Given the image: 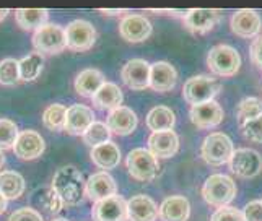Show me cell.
I'll use <instances>...</instances> for the list:
<instances>
[{
  "label": "cell",
  "mask_w": 262,
  "mask_h": 221,
  "mask_svg": "<svg viewBox=\"0 0 262 221\" xmlns=\"http://www.w3.org/2000/svg\"><path fill=\"white\" fill-rule=\"evenodd\" d=\"M85 184L86 181L83 179L82 172H80L75 166L67 164L56 171V174H54V178H52L51 187L57 192V195L64 202V205L75 207L83 200V197H86Z\"/></svg>",
  "instance_id": "obj_1"
},
{
  "label": "cell",
  "mask_w": 262,
  "mask_h": 221,
  "mask_svg": "<svg viewBox=\"0 0 262 221\" xmlns=\"http://www.w3.org/2000/svg\"><path fill=\"white\" fill-rule=\"evenodd\" d=\"M202 197L212 207H228V204H231L233 198L236 197V184L225 174H212L204 182Z\"/></svg>",
  "instance_id": "obj_2"
},
{
  "label": "cell",
  "mask_w": 262,
  "mask_h": 221,
  "mask_svg": "<svg viewBox=\"0 0 262 221\" xmlns=\"http://www.w3.org/2000/svg\"><path fill=\"white\" fill-rule=\"evenodd\" d=\"M222 81L209 75H195L191 77L183 86V98L189 104L197 106L202 103L213 101V98L220 93Z\"/></svg>",
  "instance_id": "obj_3"
},
{
  "label": "cell",
  "mask_w": 262,
  "mask_h": 221,
  "mask_svg": "<svg viewBox=\"0 0 262 221\" xmlns=\"http://www.w3.org/2000/svg\"><path fill=\"white\" fill-rule=\"evenodd\" d=\"M207 65L219 77L236 75L241 67L239 52L228 44L213 46L207 55Z\"/></svg>",
  "instance_id": "obj_4"
},
{
  "label": "cell",
  "mask_w": 262,
  "mask_h": 221,
  "mask_svg": "<svg viewBox=\"0 0 262 221\" xmlns=\"http://www.w3.org/2000/svg\"><path fill=\"white\" fill-rule=\"evenodd\" d=\"M125 166L135 181L150 182L158 178L160 163L147 148H134L125 160Z\"/></svg>",
  "instance_id": "obj_5"
},
{
  "label": "cell",
  "mask_w": 262,
  "mask_h": 221,
  "mask_svg": "<svg viewBox=\"0 0 262 221\" xmlns=\"http://www.w3.org/2000/svg\"><path fill=\"white\" fill-rule=\"evenodd\" d=\"M233 153H234V148H233L231 138L222 132L207 135L201 148V154L204 161L210 166H215V168L216 166H223L230 163Z\"/></svg>",
  "instance_id": "obj_6"
},
{
  "label": "cell",
  "mask_w": 262,
  "mask_h": 221,
  "mask_svg": "<svg viewBox=\"0 0 262 221\" xmlns=\"http://www.w3.org/2000/svg\"><path fill=\"white\" fill-rule=\"evenodd\" d=\"M33 46L36 52L39 54H60L64 49H67L66 44V28L56 23H48L33 34Z\"/></svg>",
  "instance_id": "obj_7"
},
{
  "label": "cell",
  "mask_w": 262,
  "mask_h": 221,
  "mask_svg": "<svg viewBox=\"0 0 262 221\" xmlns=\"http://www.w3.org/2000/svg\"><path fill=\"white\" fill-rule=\"evenodd\" d=\"M96 42L95 26L86 20H74L66 28V44L67 49L74 52L90 51Z\"/></svg>",
  "instance_id": "obj_8"
},
{
  "label": "cell",
  "mask_w": 262,
  "mask_h": 221,
  "mask_svg": "<svg viewBox=\"0 0 262 221\" xmlns=\"http://www.w3.org/2000/svg\"><path fill=\"white\" fill-rule=\"evenodd\" d=\"M230 169L233 174H236L243 179L256 178L262 171V156L256 150L238 148L234 150L230 160Z\"/></svg>",
  "instance_id": "obj_9"
},
{
  "label": "cell",
  "mask_w": 262,
  "mask_h": 221,
  "mask_svg": "<svg viewBox=\"0 0 262 221\" xmlns=\"http://www.w3.org/2000/svg\"><path fill=\"white\" fill-rule=\"evenodd\" d=\"M93 221H129L127 202L121 195H113L104 200H99L92 210Z\"/></svg>",
  "instance_id": "obj_10"
},
{
  "label": "cell",
  "mask_w": 262,
  "mask_h": 221,
  "mask_svg": "<svg viewBox=\"0 0 262 221\" xmlns=\"http://www.w3.org/2000/svg\"><path fill=\"white\" fill-rule=\"evenodd\" d=\"M121 78L124 85L130 90H147L150 86V63L143 59H132L125 62L121 70Z\"/></svg>",
  "instance_id": "obj_11"
},
{
  "label": "cell",
  "mask_w": 262,
  "mask_h": 221,
  "mask_svg": "<svg viewBox=\"0 0 262 221\" xmlns=\"http://www.w3.org/2000/svg\"><path fill=\"white\" fill-rule=\"evenodd\" d=\"M46 150V142L36 130H23L18 135L13 153L16 158H20L23 161H31L39 158V156Z\"/></svg>",
  "instance_id": "obj_12"
},
{
  "label": "cell",
  "mask_w": 262,
  "mask_h": 221,
  "mask_svg": "<svg viewBox=\"0 0 262 221\" xmlns=\"http://www.w3.org/2000/svg\"><path fill=\"white\" fill-rule=\"evenodd\" d=\"M231 31L239 36V38H257L262 28V20L256 10L251 8H243V10L234 12L231 16Z\"/></svg>",
  "instance_id": "obj_13"
},
{
  "label": "cell",
  "mask_w": 262,
  "mask_h": 221,
  "mask_svg": "<svg viewBox=\"0 0 262 221\" xmlns=\"http://www.w3.org/2000/svg\"><path fill=\"white\" fill-rule=\"evenodd\" d=\"M119 34L127 42H143L151 34V23L142 15H125L119 23Z\"/></svg>",
  "instance_id": "obj_14"
},
{
  "label": "cell",
  "mask_w": 262,
  "mask_h": 221,
  "mask_svg": "<svg viewBox=\"0 0 262 221\" xmlns=\"http://www.w3.org/2000/svg\"><path fill=\"white\" fill-rule=\"evenodd\" d=\"M189 116H191V122L197 128H213L222 124L225 113H223V107L213 99V101H209V103L192 106Z\"/></svg>",
  "instance_id": "obj_15"
},
{
  "label": "cell",
  "mask_w": 262,
  "mask_h": 221,
  "mask_svg": "<svg viewBox=\"0 0 262 221\" xmlns=\"http://www.w3.org/2000/svg\"><path fill=\"white\" fill-rule=\"evenodd\" d=\"M95 122V113L85 104H72L67 107L64 130L70 135H83Z\"/></svg>",
  "instance_id": "obj_16"
},
{
  "label": "cell",
  "mask_w": 262,
  "mask_h": 221,
  "mask_svg": "<svg viewBox=\"0 0 262 221\" xmlns=\"http://www.w3.org/2000/svg\"><path fill=\"white\" fill-rule=\"evenodd\" d=\"M148 151L155 156V158H173L179 148V137L173 130L165 132H153L148 137Z\"/></svg>",
  "instance_id": "obj_17"
},
{
  "label": "cell",
  "mask_w": 262,
  "mask_h": 221,
  "mask_svg": "<svg viewBox=\"0 0 262 221\" xmlns=\"http://www.w3.org/2000/svg\"><path fill=\"white\" fill-rule=\"evenodd\" d=\"M116 181L110 172H96L88 178L85 184V195L92 202H99L107 197L116 195Z\"/></svg>",
  "instance_id": "obj_18"
},
{
  "label": "cell",
  "mask_w": 262,
  "mask_h": 221,
  "mask_svg": "<svg viewBox=\"0 0 262 221\" xmlns=\"http://www.w3.org/2000/svg\"><path fill=\"white\" fill-rule=\"evenodd\" d=\"M139 119L130 107L119 106L113 109L106 119V125L116 135H130L137 128Z\"/></svg>",
  "instance_id": "obj_19"
},
{
  "label": "cell",
  "mask_w": 262,
  "mask_h": 221,
  "mask_svg": "<svg viewBox=\"0 0 262 221\" xmlns=\"http://www.w3.org/2000/svg\"><path fill=\"white\" fill-rule=\"evenodd\" d=\"M178 83V72L168 62H155L150 65V88L158 93H168Z\"/></svg>",
  "instance_id": "obj_20"
},
{
  "label": "cell",
  "mask_w": 262,
  "mask_h": 221,
  "mask_svg": "<svg viewBox=\"0 0 262 221\" xmlns=\"http://www.w3.org/2000/svg\"><path fill=\"white\" fill-rule=\"evenodd\" d=\"M220 20V12L212 8H194L186 18L184 25L194 34H205L212 31Z\"/></svg>",
  "instance_id": "obj_21"
},
{
  "label": "cell",
  "mask_w": 262,
  "mask_h": 221,
  "mask_svg": "<svg viewBox=\"0 0 262 221\" xmlns=\"http://www.w3.org/2000/svg\"><path fill=\"white\" fill-rule=\"evenodd\" d=\"M191 215V204L184 195H171L163 200L158 208L161 221H187Z\"/></svg>",
  "instance_id": "obj_22"
},
{
  "label": "cell",
  "mask_w": 262,
  "mask_h": 221,
  "mask_svg": "<svg viewBox=\"0 0 262 221\" xmlns=\"http://www.w3.org/2000/svg\"><path fill=\"white\" fill-rule=\"evenodd\" d=\"M127 215L130 221H157L158 207L148 195H134L127 202Z\"/></svg>",
  "instance_id": "obj_23"
},
{
  "label": "cell",
  "mask_w": 262,
  "mask_h": 221,
  "mask_svg": "<svg viewBox=\"0 0 262 221\" xmlns=\"http://www.w3.org/2000/svg\"><path fill=\"white\" fill-rule=\"evenodd\" d=\"M104 83H106V80H104V75L101 70L85 69L75 77L74 88L77 91V95L83 96V98H93Z\"/></svg>",
  "instance_id": "obj_24"
},
{
  "label": "cell",
  "mask_w": 262,
  "mask_h": 221,
  "mask_svg": "<svg viewBox=\"0 0 262 221\" xmlns=\"http://www.w3.org/2000/svg\"><path fill=\"white\" fill-rule=\"evenodd\" d=\"M90 158H92L93 164H96L99 169L110 171L114 169L116 166L121 163V150L114 142H107L99 146H95L90 151Z\"/></svg>",
  "instance_id": "obj_25"
},
{
  "label": "cell",
  "mask_w": 262,
  "mask_h": 221,
  "mask_svg": "<svg viewBox=\"0 0 262 221\" xmlns=\"http://www.w3.org/2000/svg\"><path fill=\"white\" fill-rule=\"evenodd\" d=\"M93 101V106H96L98 109H116L122 104L124 96H122V90L116 85V83L111 81H106L104 85L98 90V93L92 98Z\"/></svg>",
  "instance_id": "obj_26"
},
{
  "label": "cell",
  "mask_w": 262,
  "mask_h": 221,
  "mask_svg": "<svg viewBox=\"0 0 262 221\" xmlns=\"http://www.w3.org/2000/svg\"><path fill=\"white\" fill-rule=\"evenodd\" d=\"M48 20L49 12L46 8H20L15 12V21L25 31H36L38 28L48 25Z\"/></svg>",
  "instance_id": "obj_27"
},
{
  "label": "cell",
  "mask_w": 262,
  "mask_h": 221,
  "mask_svg": "<svg viewBox=\"0 0 262 221\" xmlns=\"http://www.w3.org/2000/svg\"><path fill=\"white\" fill-rule=\"evenodd\" d=\"M174 124H176V116L166 106H155L147 114V127L151 132L173 130Z\"/></svg>",
  "instance_id": "obj_28"
},
{
  "label": "cell",
  "mask_w": 262,
  "mask_h": 221,
  "mask_svg": "<svg viewBox=\"0 0 262 221\" xmlns=\"http://www.w3.org/2000/svg\"><path fill=\"white\" fill-rule=\"evenodd\" d=\"M25 178L16 171H2L0 172V193L7 200H16L25 192Z\"/></svg>",
  "instance_id": "obj_29"
},
{
  "label": "cell",
  "mask_w": 262,
  "mask_h": 221,
  "mask_svg": "<svg viewBox=\"0 0 262 221\" xmlns=\"http://www.w3.org/2000/svg\"><path fill=\"white\" fill-rule=\"evenodd\" d=\"M34 202L39 208H42L49 215H57L64 207V202L60 200L57 192L52 187H42L34 192Z\"/></svg>",
  "instance_id": "obj_30"
},
{
  "label": "cell",
  "mask_w": 262,
  "mask_h": 221,
  "mask_svg": "<svg viewBox=\"0 0 262 221\" xmlns=\"http://www.w3.org/2000/svg\"><path fill=\"white\" fill-rule=\"evenodd\" d=\"M18 63H20V78L23 81H33L41 75L44 67V55L34 51L25 55L21 60H18Z\"/></svg>",
  "instance_id": "obj_31"
},
{
  "label": "cell",
  "mask_w": 262,
  "mask_h": 221,
  "mask_svg": "<svg viewBox=\"0 0 262 221\" xmlns=\"http://www.w3.org/2000/svg\"><path fill=\"white\" fill-rule=\"evenodd\" d=\"M66 114H67V107L64 104H51L44 109L42 113V124L46 128L52 132H60L64 130V124H66Z\"/></svg>",
  "instance_id": "obj_32"
},
{
  "label": "cell",
  "mask_w": 262,
  "mask_h": 221,
  "mask_svg": "<svg viewBox=\"0 0 262 221\" xmlns=\"http://www.w3.org/2000/svg\"><path fill=\"white\" fill-rule=\"evenodd\" d=\"M85 145L92 146H99L103 143H107L111 142V130L107 128V125L104 122H99V121H95L92 125L86 128V132L82 135Z\"/></svg>",
  "instance_id": "obj_33"
},
{
  "label": "cell",
  "mask_w": 262,
  "mask_h": 221,
  "mask_svg": "<svg viewBox=\"0 0 262 221\" xmlns=\"http://www.w3.org/2000/svg\"><path fill=\"white\" fill-rule=\"evenodd\" d=\"M259 116H262V99H259V98H245L238 104L236 119H238L239 125L251 121V119H256Z\"/></svg>",
  "instance_id": "obj_34"
},
{
  "label": "cell",
  "mask_w": 262,
  "mask_h": 221,
  "mask_svg": "<svg viewBox=\"0 0 262 221\" xmlns=\"http://www.w3.org/2000/svg\"><path fill=\"white\" fill-rule=\"evenodd\" d=\"M20 130L10 119H0V151L13 150Z\"/></svg>",
  "instance_id": "obj_35"
},
{
  "label": "cell",
  "mask_w": 262,
  "mask_h": 221,
  "mask_svg": "<svg viewBox=\"0 0 262 221\" xmlns=\"http://www.w3.org/2000/svg\"><path fill=\"white\" fill-rule=\"evenodd\" d=\"M20 80V63H18V60L8 57L0 62V85L12 86Z\"/></svg>",
  "instance_id": "obj_36"
},
{
  "label": "cell",
  "mask_w": 262,
  "mask_h": 221,
  "mask_svg": "<svg viewBox=\"0 0 262 221\" xmlns=\"http://www.w3.org/2000/svg\"><path fill=\"white\" fill-rule=\"evenodd\" d=\"M241 135L251 143H262V116L239 125Z\"/></svg>",
  "instance_id": "obj_37"
},
{
  "label": "cell",
  "mask_w": 262,
  "mask_h": 221,
  "mask_svg": "<svg viewBox=\"0 0 262 221\" xmlns=\"http://www.w3.org/2000/svg\"><path fill=\"white\" fill-rule=\"evenodd\" d=\"M210 221H246L243 211L234 207H222L212 215Z\"/></svg>",
  "instance_id": "obj_38"
},
{
  "label": "cell",
  "mask_w": 262,
  "mask_h": 221,
  "mask_svg": "<svg viewBox=\"0 0 262 221\" xmlns=\"http://www.w3.org/2000/svg\"><path fill=\"white\" fill-rule=\"evenodd\" d=\"M8 221H44L38 210L31 207H23L15 210L13 213L8 216Z\"/></svg>",
  "instance_id": "obj_39"
},
{
  "label": "cell",
  "mask_w": 262,
  "mask_h": 221,
  "mask_svg": "<svg viewBox=\"0 0 262 221\" xmlns=\"http://www.w3.org/2000/svg\"><path fill=\"white\" fill-rule=\"evenodd\" d=\"M243 215L246 221H262V202L254 200L243 208Z\"/></svg>",
  "instance_id": "obj_40"
},
{
  "label": "cell",
  "mask_w": 262,
  "mask_h": 221,
  "mask_svg": "<svg viewBox=\"0 0 262 221\" xmlns=\"http://www.w3.org/2000/svg\"><path fill=\"white\" fill-rule=\"evenodd\" d=\"M251 60L254 62L257 69L262 70V36H257L251 44Z\"/></svg>",
  "instance_id": "obj_41"
},
{
  "label": "cell",
  "mask_w": 262,
  "mask_h": 221,
  "mask_svg": "<svg viewBox=\"0 0 262 221\" xmlns=\"http://www.w3.org/2000/svg\"><path fill=\"white\" fill-rule=\"evenodd\" d=\"M101 13H104V15H111V16H114V15H121V13H125V10H121V8H114V10H110V8H101L99 10Z\"/></svg>",
  "instance_id": "obj_42"
},
{
  "label": "cell",
  "mask_w": 262,
  "mask_h": 221,
  "mask_svg": "<svg viewBox=\"0 0 262 221\" xmlns=\"http://www.w3.org/2000/svg\"><path fill=\"white\" fill-rule=\"evenodd\" d=\"M7 204H8V200L2 195V193H0V215L7 210Z\"/></svg>",
  "instance_id": "obj_43"
},
{
  "label": "cell",
  "mask_w": 262,
  "mask_h": 221,
  "mask_svg": "<svg viewBox=\"0 0 262 221\" xmlns=\"http://www.w3.org/2000/svg\"><path fill=\"white\" fill-rule=\"evenodd\" d=\"M10 13V10H8V8H0V21L2 20H5V16Z\"/></svg>",
  "instance_id": "obj_44"
},
{
  "label": "cell",
  "mask_w": 262,
  "mask_h": 221,
  "mask_svg": "<svg viewBox=\"0 0 262 221\" xmlns=\"http://www.w3.org/2000/svg\"><path fill=\"white\" fill-rule=\"evenodd\" d=\"M4 164H5V156L2 154V151H0V169H2Z\"/></svg>",
  "instance_id": "obj_45"
},
{
  "label": "cell",
  "mask_w": 262,
  "mask_h": 221,
  "mask_svg": "<svg viewBox=\"0 0 262 221\" xmlns=\"http://www.w3.org/2000/svg\"><path fill=\"white\" fill-rule=\"evenodd\" d=\"M52 221H69V219H66V218H56V219H52Z\"/></svg>",
  "instance_id": "obj_46"
},
{
  "label": "cell",
  "mask_w": 262,
  "mask_h": 221,
  "mask_svg": "<svg viewBox=\"0 0 262 221\" xmlns=\"http://www.w3.org/2000/svg\"><path fill=\"white\" fill-rule=\"evenodd\" d=\"M260 202H262V200H260Z\"/></svg>",
  "instance_id": "obj_47"
}]
</instances>
